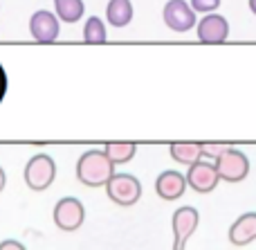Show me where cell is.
Masks as SVG:
<instances>
[{
  "label": "cell",
  "mask_w": 256,
  "mask_h": 250,
  "mask_svg": "<svg viewBox=\"0 0 256 250\" xmlns=\"http://www.w3.org/2000/svg\"><path fill=\"white\" fill-rule=\"evenodd\" d=\"M196 30H198V39L207 45H218L225 43L230 39V23L225 16L220 14H204V18H200L196 23Z\"/></svg>",
  "instance_id": "9"
},
{
  "label": "cell",
  "mask_w": 256,
  "mask_h": 250,
  "mask_svg": "<svg viewBox=\"0 0 256 250\" xmlns=\"http://www.w3.org/2000/svg\"><path fill=\"white\" fill-rule=\"evenodd\" d=\"M200 223V214L196 207L184 205V207H178L173 212V219H171V228H173V250H184L189 237L196 232Z\"/></svg>",
  "instance_id": "7"
},
{
  "label": "cell",
  "mask_w": 256,
  "mask_h": 250,
  "mask_svg": "<svg viewBox=\"0 0 256 250\" xmlns=\"http://www.w3.org/2000/svg\"><path fill=\"white\" fill-rule=\"evenodd\" d=\"M230 241L234 246H248L256 241V212H245L232 223Z\"/></svg>",
  "instance_id": "12"
},
{
  "label": "cell",
  "mask_w": 256,
  "mask_h": 250,
  "mask_svg": "<svg viewBox=\"0 0 256 250\" xmlns=\"http://www.w3.org/2000/svg\"><path fill=\"white\" fill-rule=\"evenodd\" d=\"M0 250H27V248L20 241H16V239H7V241L0 243Z\"/></svg>",
  "instance_id": "20"
},
{
  "label": "cell",
  "mask_w": 256,
  "mask_h": 250,
  "mask_svg": "<svg viewBox=\"0 0 256 250\" xmlns=\"http://www.w3.org/2000/svg\"><path fill=\"white\" fill-rule=\"evenodd\" d=\"M230 147H232V144H227V142H200L202 158H207V160H216V158L222 156V153H225Z\"/></svg>",
  "instance_id": "18"
},
{
  "label": "cell",
  "mask_w": 256,
  "mask_h": 250,
  "mask_svg": "<svg viewBox=\"0 0 256 250\" xmlns=\"http://www.w3.org/2000/svg\"><path fill=\"white\" fill-rule=\"evenodd\" d=\"M250 12L256 16V0H250Z\"/></svg>",
  "instance_id": "22"
},
{
  "label": "cell",
  "mask_w": 256,
  "mask_h": 250,
  "mask_svg": "<svg viewBox=\"0 0 256 250\" xmlns=\"http://www.w3.org/2000/svg\"><path fill=\"white\" fill-rule=\"evenodd\" d=\"M162 18H164V25L171 32H178V34H184V32L194 30L196 23H198V16L189 7L186 0H168L164 5Z\"/></svg>",
  "instance_id": "6"
},
{
  "label": "cell",
  "mask_w": 256,
  "mask_h": 250,
  "mask_svg": "<svg viewBox=\"0 0 256 250\" xmlns=\"http://www.w3.org/2000/svg\"><path fill=\"white\" fill-rule=\"evenodd\" d=\"M4 185H7V176H4V169L0 167V192L4 189Z\"/></svg>",
  "instance_id": "21"
},
{
  "label": "cell",
  "mask_w": 256,
  "mask_h": 250,
  "mask_svg": "<svg viewBox=\"0 0 256 250\" xmlns=\"http://www.w3.org/2000/svg\"><path fill=\"white\" fill-rule=\"evenodd\" d=\"M108 39V32H106V25H104L102 18L92 16L86 21L84 25V41L86 43H104Z\"/></svg>",
  "instance_id": "17"
},
{
  "label": "cell",
  "mask_w": 256,
  "mask_h": 250,
  "mask_svg": "<svg viewBox=\"0 0 256 250\" xmlns=\"http://www.w3.org/2000/svg\"><path fill=\"white\" fill-rule=\"evenodd\" d=\"M106 18L112 27H126L132 21V3L130 0H110L106 7Z\"/></svg>",
  "instance_id": "14"
},
{
  "label": "cell",
  "mask_w": 256,
  "mask_h": 250,
  "mask_svg": "<svg viewBox=\"0 0 256 250\" xmlns=\"http://www.w3.org/2000/svg\"><path fill=\"white\" fill-rule=\"evenodd\" d=\"M168 153H171V158L176 162H180V165H194V162H198L200 158H202V151H200V142H173L171 147H168Z\"/></svg>",
  "instance_id": "13"
},
{
  "label": "cell",
  "mask_w": 256,
  "mask_h": 250,
  "mask_svg": "<svg viewBox=\"0 0 256 250\" xmlns=\"http://www.w3.org/2000/svg\"><path fill=\"white\" fill-rule=\"evenodd\" d=\"M86 12L84 0H54V16L63 23H76L81 21Z\"/></svg>",
  "instance_id": "16"
},
{
  "label": "cell",
  "mask_w": 256,
  "mask_h": 250,
  "mask_svg": "<svg viewBox=\"0 0 256 250\" xmlns=\"http://www.w3.org/2000/svg\"><path fill=\"white\" fill-rule=\"evenodd\" d=\"M115 174V165L102 149H90L76 160V180L86 187H104Z\"/></svg>",
  "instance_id": "1"
},
{
  "label": "cell",
  "mask_w": 256,
  "mask_h": 250,
  "mask_svg": "<svg viewBox=\"0 0 256 250\" xmlns=\"http://www.w3.org/2000/svg\"><path fill=\"white\" fill-rule=\"evenodd\" d=\"M184 180H186V187H191L198 194L214 192V189L218 187V183H220L214 162H207V160H202V158H200L198 162H194V165H189V171L184 174Z\"/></svg>",
  "instance_id": "8"
},
{
  "label": "cell",
  "mask_w": 256,
  "mask_h": 250,
  "mask_svg": "<svg viewBox=\"0 0 256 250\" xmlns=\"http://www.w3.org/2000/svg\"><path fill=\"white\" fill-rule=\"evenodd\" d=\"M186 192V180L184 174L176 169H166L158 176L155 180V194H158L162 201H178L182 198V194Z\"/></svg>",
  "instance_id": "11"
},
{
  "label": "cell",
  "mask_w": 256,
  "mask_h": 250,
  "mask_svg": "<svg viewBox=\"0 0 256 250\" xmlns=\"http://www.w3.org/2000/svg\"><path fill=\"white\" fill-rule=\"evenodd\" d=\"M106 153V158L112 165H126L135 158L137 144L135 142H106V147L102 149Z\"/></svg>",
  "instance_id": "15"
},
{
  "label": "cell",
  "mask_w": 256,
  "mask_h": 250,
  "mask_svg": "<svg viewBox=\"0 0 256 250\" xmlns=\"http://www.w3.org/2000/svg\"><path fill=\"white\" fill-rule=\"evenodd\" d=\"M196 14H214L220 7V0H191L189 5Z\"/></svg>",
  "instance_id": "19"
},
{
  "label": "cell",
  "mask_w": 256,
  "mask_h": 250,
  "mask_svg": "<svg viewBox=\"0 0 256 250\" xmlns=\"http://www.w3.org/2000/svg\"><path fill=\"white\" fill-rule=\"evenodd\" d=\"M214 167H216L220 180H225V183H240L250 174V158L240 149L230 147L222 156H218L214 160Z\"/></svg>",
  "instance_id": "4"
},
{
  "label": "cell",
  "mask_w": 256,
  "mask_h": 250,
  "mask_svg": "<svg viewBox=\"0 0 256 250\" xmlns=\"http://www.w3.org/2000/svg\"><path fill=\"white\" fill-rule=\"evenodd\" d=\"M61 32V21L48 9H38L30 18V34L38 43H54Z\"/></svg>",
  "instance_id": "10"
},
{
  "label": "cell",
  "mask_w": 256,
  "mask_h": 250,
  "mask_svg": "<svg viewBox=\"0 0 256 250\" xmlns=\"http://www.w3.org/2000/svg\"><path fill=\"white\" fill-rule=\"evenodd\" d=\"M106 194L115 205L130 207L142 198V183L132 174H112L106 185Z\"/></svg>",
  "instance_id": "2"
},
{
  "label": "cell",
  "mask_w": 256,
  "mask_h": 250,
  "mask_svg": "<svg viewBox=\"0 0 256 250\" xmlns=\"http://www.w3.org/2000/svg\"><path fill=\"white\" fill-rule=\"evenodd\" d=\"M54 223L63 232H76L86 221V207L79 198L66 196L54 205Z\"/></svg>",
  "instance_id": "5"
},
{
  "label": "cell",
  "mask_w": 256,
  "mask_h": 250,
  "mask_svg": "<svg viewBox=\"0 0 256 250\" xmlns=\"http://www.w3.org/2000/svg\"><path fill=\"white\" fill-rule=\"evenodd\" d=\"M56 178V162L48 153H36L25 165V183L34 192H45Z\"/></svg>",
  "instance_id": "3"
}]
</instances>
